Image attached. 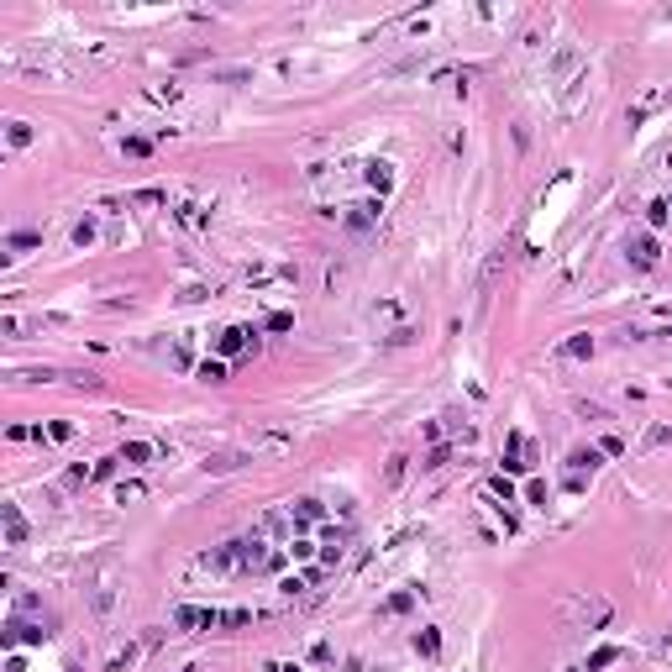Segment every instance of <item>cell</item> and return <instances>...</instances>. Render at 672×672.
<instances>
[{
	"label": "cell",
	"instance_id": "24",
	"mask_svg": "<svg viewBox=\"0 0 672 672\" xmlns=\"http://www.w3.org/2000/svg\"><path fill=\"white\" fill-rule=\"evenodd\" d=\"M573 672H583V667H573Z\"/></svg>",
	"mask_w": 672,
	"mask_h": 672
},
{
	"label": "cell",
	"instance_id": "9",
	"mask_svg": "<svg viewBox=\"0 0 672 672\" xmlns=\"http://www.w3.org/2000/svg\"><path fill=\"white\" fill-rule=\"evenodd\" d=\"M47 630L42 625H22V620H11V625H6V646H16V641H42Z\"/></svg>",
	"mask_w": 672,
	"mask_h": 672
},
{
	"label": "cell",
	"instance_id": "8",
	"mask_svg": "<svg viewBox=\"0 0 672 672\" xmlns=\"http://www.w3.org/2000/svg\"><path fill=\"white\" fill-rule=\"evenodd\" d=\"M320 515H326V509H320V499H295V505H289V520H295V531L315 525Z\"/></svg>",
	"mask_w": 672,
	"mask_h": 672
},
{
	"label": "cell",
	"instance_id": "4",
	"mask_svg": "<svg viewBox=\"0 0 672 672\" xmlns=\"http://www.w3.org/2000/svg\"><path fill=\"white\" fill-rule=\"evenodd\" d=\"M342 226H347L352 236L373 231V226H378V200H357V205H347V211H342Z\"/></svg>",
	"mask_w": 672,
	"mask_h": 672
},
{
	"label": "cell",
	"instance_id": "14",
	"mask_svg": "<svg viewBox=\"0 0 672 672\" xmlns=\"http://www.w3.org/2000/svg\"><path fill=\"white\" fill-rule=\"evenodd\" d=\"M200 378H205V384H221V378H226V363H221V357H205V363H200Z\"/></svg>",
	"mask_w": 672,
	"mask_h": 672
},
{
	"label": "cell",
	"instance_id": "23",
	"mask_svg": "<svg viewBox=\"0 0 672 672\" xmlns=\"http://www.w3.org/2000/svg\"><path fill=\"white\" fill-rule=\"evenodd\" d=\"M289 326H295V315H284V310H279V315H268V331H289Z\"/></svg>",
	"mask_w": 672,
	"mask_h": 672
},
{
	"label": "cell",
	"instance_id": "20",
	"mask_svg": "<svg viewBox=\"0 0 672 672\" xmlns=\"http://www.w3.org/2000/svg\"><path fill=\"white\" fill-rule=\"evenodd\" d=\"M26 142H32V126L26 121H11V147H26Z\"/></svg>",
	"mask_w": 672,
	"mask_h": 672
},
{
	"label": "cell",
	"instance_id": "12",
	"mask_svg": "<svg viewBox=\"0 0 672 672\" xmlns=\"http://www.w3.org/2000/svg\"><path fill=\"white\" fill-rule=\"evenodd\" d=\"M116 457H121V462H147V457H153V447H147V441H126Z\"/></svg>",
	"mask_w": 672,
	"mask_h": 672
},
{
	"label": "cell",
	"instance_id": "1",
	"mask_svg": "<svg viewBox=\"0 0 672 672\" xmlns=\"http://www.w3.org/2000/svg\"><path fill=\"white\" fill-rule=\"evenodd\" d=\"M200 567H221V573H273V567H284V552H268L258 536H242V541H226L221 552L200 557Z\"/></svg>",
	"mask_w": 672,
	"mask_h": 672
},
{
	"label": "cell",
	"instance_id": "22",
	"mask_svg": "<svg viewBox=\"0 0 672 672\" xmlns=\"http://www.w3.org/2000/svg\"><path fill=\"white\" fill-rule=\"evenodd\" d=\"M525 494H531V505H546V484H541V478H531V489H525Z\"/></svg>",
	"mask_w": 672,
	"mask_h": 672
},
{
	"label": "cell",
	"instance_id": "18",
	"mask_svg": "<svg viewBox=\"0 0 672 672\" xmlns=\"http://www.w3.org/2000/svg\"><path fill=\"white\" fill-rule=\"evenodd\" d=\"M289 557H295V562H310V557H315V546H310L305 536H295V541H289Z\"/></svg>",
	"mask_w": 672,
	"mask_h": 672
},
{
	"label": "cell",
	"instance_id": "15",
	"mask_svg": "<svg viewBox=\"0 0 672 672\" xmlns=\"http://www.w3.org/2000/svg\"><path fill=\"white\" fill-rule=\"evenodd\" d=\"M646 221H651V226H672V205H667V200H651Z\"/></svg>",
	"mask_w": 672,
	"mask_h": 672
},
{
	"label": "cell",
	"instance_id": "16",
	"mask_svg": "<svg viewBox=\"0 0 672 672\" xmlns=\"http://www.w3.org/2000/svg\"><path fill=\"white\" fill-rule=\"evenodd\" d=\"M614 657H620V651H614V646H604V651H593V657L589 662H583V672H599V667H609V662Z\"/></svg>",
	"mask_w": 672,
	"mask_h": 672
},
{
	"label": "cell",
	"instance_id": "19",
	"mask_svg": "<svg viewBox=\"0 0 672 672\" xmlns=\"http://www.w3.org/2000/svg\"><path fill=\"white\" fill-rule=\"evenodd\" d=\"M410 604H415V593H394V599L384 604V614H404V609H410Z\"/></svg>",
	"mask_w": 672,
	"mask_h": 672
},
{
	"label": "cell",
	"instance_id": "3",
	"mask_svg": "<svg viewBox=\"0 0 672 672\" xmlns=\"http://www.w3.org/2000/svg\"><path fill=\"white\" fill-rule=\"evenodd\" d=\"M625 258L636 263V268H657L662 263V242L651 231H636V236H625Z\"/></svg>",
	"mask_w": 672,
	"mask_h": 672
},
{
	"label": "cell",
	"instance_id": "17",
	"mask_svg": "<svg viewBox=\"0 0 672 672\" xmlns=\"http://www.w3.org/2000/svg\"><path fill=\"white\" fill-rule=\"evenodd\" d=\"M562 352H567V357H593V336H573Z\"/></svg>",
	"mask_w": 672,
	"mask_h": 672
},
{
	"label": "cell",
	"instance_id": "7",
	"mask_svg": "<svg viewBox=\"0 0 672 672\" xmlns=\"http://www.w3.org/2000/svg\"><path fill=\"white\" fill-rule=\"evenodd\" d=\"M0 520H6V546H22L26 541V520L16 505H0Z\"/></svg>",
	"mask_w": 672,
	"mask_h": 672
},
{
	"label": "cell",
	"instance_id": "6",
	"mask_svg": "<svg viewBox=\"0 0 672 672\" xmlns=\"http://www.w3.org/2000/svg\"><path fill=\"white\" fill-rule=\"evenodd\" d=\"M531 462H536V447L520 431H509V452H505V468H515V473H531Z\"/></svg>",
	"mask_w": 672,
	"mask_h": 672
},
{
	"label": "cell",
	"instance_id": "13",
	"mask_svg": "<svg viewBox=\"0 0 672 672\" xmlns=\"http://www.w3.org/2000/svg\"><path fill=\"white\" fill-rule=\"evenodd\" d=\"M415 651H420V657H436V651H441V636H436V630H420V636H415Z\"/></svg>",
	"mask_w": 672,
	"mask_h": 672
},
{
	"label": "cell",
	"instance_id": "5",
	"mask_svg": "<svg viewBox=\"0 0 672 672\" xmlns=\"http://www.w3.org/2000/svg\"><path fill=\"white\" fill-rule=\"evenodd\" d=\"M247 347H258V331H247V326H226L221 336H215V352H226V357L247 352Z\"/></svg>",
	"mask_w": 672,
	"mask_h": 672
},
{
	"label": "cell",
	"instance_id": "21",
	"mask_svg": "<svg viewBox=\"0 0 672 672\" xmlns=\"http://www.w3.org/2000/svg\"><path fill=\"white\" fill-rule=\"evenodd\" d=\"M74 436V425L69 420H58V425H47V441H69Z\"/></svg>",
	"mask_w": 672,
	"mask_h": 672
},
{
	"label": "cell",
	"instance_id": "10",
	"mask_svg": "<svg viewBox=\"0 0 672 672\" xmlns=\"http://www.w3.org/2000/svg\"><path fill=\"white\" fill-rule=\"evenodd\" d=\"M37 242H42V231H16V236H6V258H16V252L37 247Z\"/></svg>",
	"mask_w": 672,
	"mask_h": 672
},
{
	"label": "cell",
	"instance_id": "11",
	"mask_svg": "<svg viewBox=\"0 0 672 672\" xmlns=\"http://www.w3.org/2000/svg\"><path fill=\"white\" fill-rule=\"evenodd\" d=\"M368 184H373L378 195H389V189H394V174H389V163H368Z\"/></svg>",
	"mask_w": 672,
	"mask_h": 672
},
{
	"label": "cell",
	"instance_id": "2",
	"mask_svg": "<svg viewBox=\"0 0 672 672\" xmlns=\"http://www.w3.org/2000/svg\"><path fill=\"white\" fill-rule=\"evenodd\" d=\"M174 625L179 630H242V625H252V609H200V604H179Z\"/></svg>",
	"mask_w": 672,
	"mask_h": 672
}]
</instances>
